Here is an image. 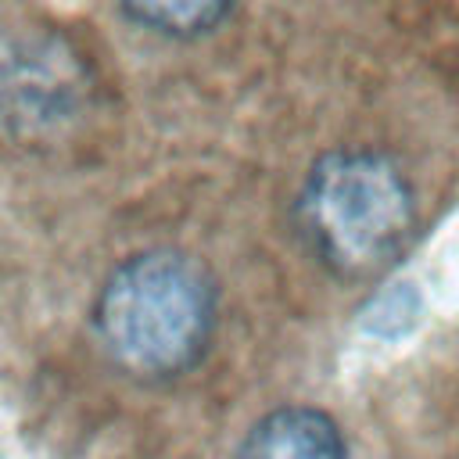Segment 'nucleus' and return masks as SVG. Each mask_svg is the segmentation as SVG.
Wrapping results in <instances>:
<instances>
[{
  "label": "nucleus",
  "instance_id": "2",
  "mask_svg": "<svg viewBox=\"0 0 459 459\" xmlns=\"http://www.w3.org/2000/svg\"><path fill=\"white\" fill-rule=\"evenodd\" d=\"M298 233L341 280L384 273L412 237L416 194L380 151L341 147L312 161L294 201Z\"/></svg>",
  "mask_w": 459,
  "mask_h": 459
},
{
  "label": "nucleus",
  "instance_id": "1",
  "mask_svg": "<svg viewBox=\"0 0 459 459\" xmlns=\"http://www.w3.org/2000/svg\"><path fill=\"white\" fill-rule=\"evenodd\" d=\"M215 319V280L176 247L122 258L93 301V326L108 359L140 380H172L194 369L212 344Z\"/></svg>",
  "mask_w": 459,
  "mask_h": 459
},
{
  "label": "nucleus",
  "instance_id": "4",
  "mask_svg": "<svg viewBox=\"0 0 459 459\" xmlns=\"http://www.w3.org/2000/svg\"><path fill=\"white\" fill-rule=\"evenodd\" d=\"M240 0H122L126 14L161 36H201L212 32Z\"/></svg>",
  "mask_w": 459,
  "mask_h": 459
},
{
  "label": "nucleus",
  "instance_id": "3",
  "mask_svg": "<svg viewBox=\"0 0 459 459\" xmlns=\"http://www.w3.org/2000/svg\"><path fill=\"white\" fill-rule=\"evenodd\" d=\"M233 459H348V445L323 409L283 405L244 434Z\"/></svg>",
  "mask_w": 459,
  "mask_h": 459
}]
</instances>
